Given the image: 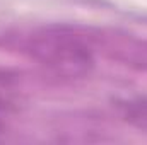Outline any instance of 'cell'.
<instances>
[{"mask_svg":"<svg viewBox=\"0 0 147 145\" xmlns=\"http://www.w3.org/2000/svg\"><path fill=\"white\" fill-rule=\"evenodd\" d=\"M26 50L31 58L60 77L80 79L94 68L92 51L72 34L46 33L33 38Z\"/></svg>","mask_w":147,"mask_h":145,"instance_id":"obj_1","label":"cell"},{"mask_svg":"<svg viewBox=\"0 0 147 145\" xmlns=\"http://www.w3.org/2000/svg\"><path fill=\"white\" fill-rule=\"evenodd\" d=\"M120 113H121V118L128 125L147 132V96L121 103Z\"/></svg>","mask_w":147,"mask_h":145,"instance_id":"obj_2","label":"cell"}]
</instances>
